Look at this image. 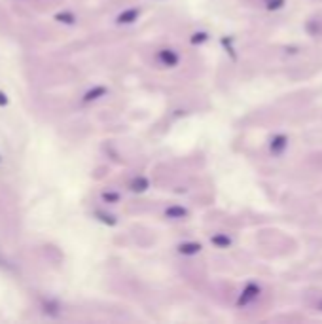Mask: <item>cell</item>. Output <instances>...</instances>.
<instances>
[{"instance_id":"obj_1","label":"cell","mask_w":322,"mask_h":324,"mask_svg":"<svg viewBox=\"0 0 322 324\" xmlns=\"http://www.w3.org/2000/svg\"><path fill=\"white\" fill-rule=\"evenodd\" d=\"M260 286L256 284V282H248L245 286V290L241 292V296H239V300H237V305L239 307H243V305H248L250 302H254L258 296H260Z\"/></svg>"},{"instance_id":"obj_2","label":"cell","mask_w":322,"mask_h":324,"mask_svg":"<svg viewBox=\"0 0 322 324\" xmlns=\"http://www.w3.org/2000/svg\"><path fill=\"white\" fill-rule=\"evenodd\" d=\"M157 59L159 63L163 65V66H176L178 65V53L176 51H172V49H161L159 53H157Z\"/></svg>"},{"instance_id":"obj_3","label":"cell","mask_w":322,"mask_h":324,"mask_svg":"<svg viewBox=\"0 0 322 324\" xmlns=\"http://www.w3.org/2000/svg\"><path fill=\"white\" fill-rule=\"evenodd\" d=\"M140 16V12H138L137 8H131V10H125L122 12L120 16H118V23L120 25H131V23H135Z\"/></svg>"},{"instance_id":"obj_4","label":"cell","mask_w":322,"mask_h":324,"mask_svg":"<svg viewBox=\"0 0 322 324\" xmlns=\"http://www.w3.org/2000/svg\"><path fill=\"white\" fill-rule=\"evenodd\" d=\"M286 137L284 135H277V137H273L271 139V142H269V150L273 152L275 155L282 154L284 152V148H286Z\"/></svg>"},{"instance_id":"obj_5","label":"cell","mask_w":322,"mask_h":324,"mask_svg":"<svg viewBox=\"0 0 322 324\" xmlns=\"http://www.w3.org/2000/svg\"><path fill=\"white\" fill-rule=\"evenodd\" d=\"M108 93V89L105 87V86H97V87H93V89H89V91L84 95V103H93V101H97V99H101V97H105Z\"/></svg>"},{"instance_id":"obj_6","label":"cell","mask_w":322,"mask_h":324,"mask_svg":"<svg viewBox=\"0 0 322 324\" xmlns=\"http://www.w3.org/2000/svg\"><path fill=\"white\" fill-rule=\"evenodd\" d=\"M135 194H142V192H146L148 188H150V182L144 178V176H137V178H133L131 180V186H129Z\"/></svg>"},{"instance_id":"obj_7","label":"cell","mask_w":322,"mask_h":324,"mask_svg":"<svg viewBox=\"0 0 322 324\" xmlns=\"http://www.w3.org/2000/svg\"><path fill=\"white\" fill-rule=\"evenodd\" d=\"M201 245L199 243H182V245H178V252L180 254H186V256H193V254H197L201 252Z\"/></svg>"},{"instance_id":"obj_8","label":"cell","mask_w":322,"mask_h":324,"mask_svg":"<svg viewBox=\"0 0 322 324\" xmlns=\"http://www.w3.org/2000/svg\"><path fill=\"white\" fill-rule=\"evenodd\" d=\"M165 215H167V218L180 220V218H186V216H188V211H186L184 207H180V205H172V207H169V209L165 211Z\"/></svg>"},{"instance_id":"obj_9","label":"cell","mask_w":322,"mask_h":324,"mask_svg":"<svg viewBox=\"0 0 322 324\" xmlns=\"http://www.w3.org/2000/svg\"><path fill=\"white\" fill-rule=\"evenodd\" d=\"M211 241H213V245H216L218 248H228L231 245V239L228 237V235H224V233H218V235H215Z\"/></svg>"},{"instance_id":"obj_10","label":"cell","mask_w":322,"mask_h":324,"mask_svg":"<svg viewBox=\"0 0 322 324\" xmlns=\"http://www.w3.org/2000/svg\"><path fill=\"white\" fill-rule=\"evenodd\" d=\"M55 19H57V21H61V23H66V25H72V23L76 21V17L72 16V14H66V12H64V14H57Z\"/></svg>"},{"instance_id":"obj_11","label":"cell","mask_w":322,"mask_h":324,"mask_svg":"<svg viewBox=\"0 0 322 324\" xmlns=\"http://www.w3.org/2000/svg\"><path fill=\"white\" fill-rule=\"evenodd\" d=\"M207 38H209L207 32H195V34L192 36V44H201V42H205Z\"/></svg>"},{"instance_id":"obj_12","label":"cell","mask_w":322,"mask_h":324,"mask_svg":"<svg viewBox=\"0 0 322 324\" xmlns=\"http://www.w3.org/2000/svg\"><path fill=\"white\" fill-rule=\"evenodd\" d=\"M97 216H99V218H101V220H103L105 224H110V226H114V224H116V218H114V216L105 215V213H101V211L97 213Z\"/></svg>"},{"instance_id":"obj_13","label":"cell","mask_w":322,"mask_h":324,"mask_svg":"<svg viewBox=\"0 0 322 324\" xmlns=\"http://www.w3.org/2000/svg\"><path fill=\"white\" fill-rule=\"evenodd\" d=\"M103 199L108 201V203H118V201H120V194H112V192L108 194V192H105V194H103Z\"/></svg>"},{"instance_id":"obj_14","label":"cell","mask_w":322,"mask_h":324,"mask_svg":"<svg viewBox=\"0 0 322 324\" xmlns=\"http://www.w3.org/2000/svg\"><path fill=\"white\" fill-rule=\"evenodd\" d=\"M284 4V0H267V8L269 10H279Z\"/></svg>"},{"instance_id":"obj_15","label":"cell","mask_w":322,"mask_h":324,"mask_svg":"<svg viewBox=\"0 0 322 324\" xmlns=\"http://www.w3.org/2000/svg\"><path fill=\"white\" fill-rule=\"evenodd\" d=\"M4 105H8V97H6V93L0 91V107H4Z\"/></svg>"},{"instance_id":"obj_16","label":"cell","mask_w":322,"mask_h":324,"mask_svg":"<svg viewBox=\"0 0 322 324\" xmlns=\"http://www.w3.org/2000/svg\"><path fill=\"white\" fill-rule=\"evenodd\" d=\"M319 309H321V311H322V302H321V303H319Z\"/></svg>"},{"instance_id":"obj_17","label":"cell","mask_w":322,"mask_h":324,"mask_svg":"<svg viewBox=\"0 0 322 324\" xmlns=\"http://www.w3.org/2000/svg\"><path fill=\"white\" fill-rule=\"evenodd\" d=\"M0 161H2V159H0Z\"/></svg>"}]
</instances>
